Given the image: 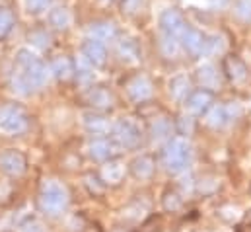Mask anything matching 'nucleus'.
Returning a JSON list of instances; mask_svg holds the SVG:
<instances>
[{
  "instance_id": "nucleus-21",
  "label": "nucleus",
  "mask_w": 251,
  "mask_h": 232,
  "mask_svg": "<svg viewBox=\"0 0 251 232\" xmlns=\"http://www.w3.org/2000/svg\"><path fill=\"white\" fill-rule=\"evenodd\" d=\"M160 49H162L164 57H168V58L177 57V53H179V39H177V37H172V35L162 33V39H160Z\"/></svg>"
},
{
  "instance_id": "nucleus-5",
  "label": "nucleus",
  "mask_w": 251,
  "mask_h": 232,
  "mask_svg": "<svg viewBox=\"0 0 251 232\" xmlns=\"http://www.w3.org/2000/svg\"><path fill=\"white\" fill-rule=\"evenodd\" d=\"M160 28H162V33L181 39V35H183L185 29H187V24H185L183 16H181L177 10H166V12L160 16Z\"/></svg>"
},
{
  "instance_id": "nucleus-3",
  "label": "nucleus",
  "mask_w": 251,
  "mask_h": 232,
  "mask_svg": "<svg viewBox=\"0 0 251 232\" xmlns=\"http://www.w3.org/2000/svg\"><path fill=\"white\" fill-rule=\"evenodd\" d=\"M189 145L183 139H174L168 143L166 150H164V164L170 172L177 174L181 170H185L189 164Z\"/></svg>"
},
{
  "instance_id": "nucleus-31",
  "label": "nucleus",
  "mask_w": 251,
  "mask_h": 232,
  "mask_svg": "<svg viewBox=\"0 0 251 232\" xmlns=\"http://www.w3.org/2000/svg\"><path fill=\"white\" fill-rule=\"evenodd\" d=\"M53 0H25V6L31 14H41L51 6Z\"/></svg>"
},
{
  "instance_id": "nucleus-1",
  "label": "nucleus",
  "mask_w": 251,
  "mask_h": 232,
  "mask_svg": "<svg viewBox=\"0 0 251 232\" xmlns=\"http://www.w3.org/2000/svg\"><path fill=\"white\" fill-rule=\"evenodd\" d=\"M49 80V68L29 49H20L16 55V70L12 86L18 94H29Z\"/></svg>"
},
{
  "instance_id": "nucleus-35",
  "label": "nucleus",
  "mask_w": 251,
  "mask_h": 232,
  "mask_svg": "<svg viewBox=\"0 0 251 232\" xmlns=\"http://www.w3.org/2000/svg\"><path fill=\"white\" fill-rule=\"evenodd\" d=\"M123 6H125L128 12H132L138 6V0H123Z\"/></svg>"
},
{
  "instance_id": "nucleus-29",
  "label": "nucleus",
  "mask_w": 251,
  "mask_h": 232,
  "mask_svg": "<svg viewBox=\"0 0 251 232\" xmlns=\"http://www.w3.org/2000/svg\"><path fill=\"white\" fill-rule=\"evenodd\" d=\"M224 49V43L220 37H206L204 39V47H202V55H212V53H218Z\"/></svg>"
},
{
  "instance_id": "nucleus-9",
  "label": "nucleus",
  "mask_w": 251,
  "mask_h": 232,
  "mask_svg": "<svg viewBox=\"0 0 251 232\" xmlns=\"http://www.w3.org/2000/svg\"><path fill=\"white\" fill-rule=\"evenodd\" d=\"M128 96L134 102H144L152 96V84L144 76H136L128 82Z\"/></svg>"
},
{
  "instance_id": "nucleus-11",
  "label": "nucleus",
  "mask_w": 251,
  "mask_h": 232,
  "mask_svg": "<svg viewBox=\"0 0 251 232\" xmlns=\"http://www.w3.org/2000/svg\"><path fill=\"white\" fill-rule=\"evenodd\" d=\"M88 35H90V39H96V41H101V43L113 41L115 39V26L111 22L92 24L90 29H88Z\"/></svg>"
},
{
  "instance_id": "nucleus-22",
  "label": "nucleus",
  "mask_w": 251,
  "mask_h": 232,
  "mask_svg": "<svg viewBox=\"0 0 251 232\" xmlns=\"http://www.w3.org/2000/svg\"><path fill=\"white\" fill-rule=\"evenodd\" d=\"M170 92L176 100H183L189 92V78L187 76H176L170 82Z\"/></svg>"
},
{
  "instance_id": "nucleus-30",
  "label": "nucleus",
  "mask_w": 251,
  "mask_h": 232,
  "mask_svg": "<svg viewBox=\"0 0 251 232\" xmlns=\"http://www.w3.org/2000/svg\"><path fill=\"white\" fill-rule=\"evenodd\" d=\"M29 41H31L35 47H39V49H47L51 37H49L47 31H33V33H29Z\"/></svg>"
},
{
  "instance_id": "nucleus-36",
  "label": "nucleus",
  "mask_w": 251,
  "mask_h": 232,
  "mask_svg": "<svg viewBox=\"0 0 251 232\" xmlns=\"http://www.w3.org/2000/svg\"><path fill=\"white\" fill-rule=\"evenodd\" d=\"M105 2H107V0H105Z\"/></svg>"
},
{
  "instance_id": "nucleus-4",
  "label": "nucleus",
  "mask_w": 251,
  "mask_h": 232,
  "mask_svg": "<svg viewBox=\"0 0 251 232\" xmlns=\"http://www.w3.org/2000/svg\"><path fill=\"white\" fill-rule=\"evenodd\" d=\"M0 129L12 135H18L27 129V117L16 106H4L0 110Z\"/></svg>"
},
{
  "instance_id": "nucleus-14",
  "label": "nucleus",
  "mask_w": 251,
  "mask_h": 232,
  "mask_svg": "<svg viewBox=\"0 0 251 232\" xmlns=\"http://www.w3.org/2000/svg\"><path fill=\"white\" fill-rule=\"evenodd\" d=\"M117 150L113 146L111 141L107 139H96L92 145H90V154L96 158V160H107L109 156H113Z\"/></svg>"
},
{
  "instance_id": "nucleus-15",
  "label": "nucleus",
  "mask_w": 251,
  "mask_h": 232,
  "mask_svg": "<svg viewBox=\"0 0 251 232\" xmlns=\"http://www.w3.org/2000/svg\"><path fill=\"white\" fill-rule=\"evenodd\" d=\"M70 22H72V18H70V12L66 8H53L49 14V24L59 31L66 29L70 26Z\"/></svg>"
},
{
  "instance_id": "nucleus-17",
  "label": "nucleus",
  "mask_w": 251,
  "mask_h": 232,
  "mask_svg": "<svg viewBox=\"0 0 251 232\" xmlns=\"http://www.w3.org/2000/svg\"><path fill=\"white\" fill-rule=\"evenodd\" d=\"M226 66H228V72H230V78L234 82H244L248 78V68L246 64L240 60V58L232 57L226 60Z\"/></svg>"
},
{
  "instance_id": "nucleus-13",
  "label": "nucleus",
  "mask_w": 251,
  "mask_h": 232,
  "mask_svg": "<svg viewBox=\"0 0 251 232\" xmlns=\"http://www.w3.org/2000/svg\"><path fill=\"white\" fill-rule=\"evenodd\" d=\"M232 112H234V106H214L208 114V125L218 129V127H224L228 121H232Z\"/></svg>"
},
{
  "instance_id": "nucleus-2",
  "label": "nucleus",
  "mask_w": 251,
  "mask_h": 232,
  "mask_svg": "<svg viewBox=\"0 0 251 232\" xmlns=\"http://www.w3.org/2000/svg\"><path fill=\"white\" fill-rule=\"evenodd\" d=\"M41 207L49 213V215H59L63 213L66 203H68V195H66V189H64L61 183L57 181H47L43 185V191H41Z\"/></svg>"
},
{
  "instance_id": "nucleus-20",
  "label": "nucleus",
  "mask_w": 251,
  "mask_h": 232,
  "mask_svg": "<svg viewBox=\"0 0 251 232\" xmlns=\"http://www.w3.org/2000/svg\"><path fill=\"white\" fill-rule=\"evenodd\" d=\"M51 72L57 76V78H70L72 76V72H74V68H72V62L68 60L66 57H59L53 60V64H51Z\"/></svg>"
},
{
  "instance_id": "nucleus-12",
  "label": "nucleus",
  "mask_w": 251,
  "mask_h": 232,
  "mask_svg": "<svg viewBox=\"0 0 251 232\" xmlns=\"http://www.w3.org/2000/svg\"><path fill=\"white\" fill-rule=\"evenodd\" d=\"M210 102H212V96H210V92H206V90H197V92H193L191 96L187 98V110L191 114H202V112H206L208 110V106H210Z\"/></svg>"
},
{
  "instance_id": "nucleus-27",
  "label": "nucleus",
  "mask_w": 251,
  "mask_h": 232,
  "mask_svg": "<svg viewBox=\"0 0 251 232\" xmlns=\"http://www.w3.org/2000/svg\"><path fill=\"white\" fill-rule=\"evenodd\" d=\"M170 131H172V125H170L166 119H156V121L152 123V137H154V141L166 139V137L170 135Z\"/></svg>"
},
{
  "instance_id": "nucleus-34",
  "label": "nucleus",
  "mask_w": 251,
  "mask_h": 232,
  "mask_svg": "<svg viewBox=\"0 0 251 232\" xmlns=\"http://www.w3.org/2000/svg\"><path fill=\"white\" fill-rule=\"evenodd\" d=\"M179 123H181V131H183V135H189V133H191V129H193V123L187 121V117H183Z\"/></svg>"
},
{
  "instance_id": "nucleus-10",
  "label": "nucleus",
  "mask_w": 251,
  "mask_h": 232,
  "mask_svg": "<svg viewBox=\"0 0 251 232\" xmlns=\"http://www.w3.org/2000/svg\"><path fill=\"white\" fill-rule=\"evenodd\" d=\"M204 39H206V37H204L201 31H197V29H193V28H187L179 41L183 43V47L187 49L191 55H202Z\"/></svg>"
},
{
  "instance_id": "nucleus-8",
  "label": "nucleus",
  "mask_w": 251,
  "mask_h": 232,
  "mask_svg": "<svg viewBox=\"0 0 251 232\" xmlns=\"http://www.w3.org/2000/svg\"><path fill=\"white\" fill-rule=\"evenodd\" d=\"M105 43L96 41V39H88L84 43V58L92 64V66H101L105 62Z\"/></svg>"
},
{
  "instance_id": "nucleus-19",
  "label": "nucleus",
  "mask_w": 251,
  "mask_h": 232,
  "mask_svg": "<svg viewBox=\"0 0 251 232\" xmlns=\"http://www.w3.org/2000/svg\"><path fill=\"white\" fill-rule=\"evenodd\" d=\"M199 80H201V84L206 86V88H214V86L220 82L218 72H216V68H214L212 64H202V66L199 68Z\"/></svg>"
},
{
  "instance_id": "nucleus-6",
  "label": "nucleus",
  "mask_w": 251,
  "mask_h": 232,
  "mask_svg": "<svg viewBox=\"0 0 251 232\" xmlns=\"http://www.w3.org/2000/svg\"><path fill=\"white\" fill-rule=\"evenodd\" d=\"M113 135H115L117 143L121 146H125V148H132L138 143V139H140V131H138V127L130 119H121L113 127Z\"/></svg>"
},
{
  "instance_id": "nucleus-18",
  "label": "nucleus",
  "mask_w": 251,
  "mask_h": 232,
  "mask_svg": "<svg viewBox=\"0 0 251 232\" xmlns=\"http://www.w3.org/2000/svg\"><path fill=\"white\" fill-rule=\"evenodd\" d=\"M117 53H119V57L123 58V60L136 62L138 60V45L132 39H123L117 45Z\"/></svg>"
},
{
  "instance_id": "nucleus-16",
  "label": "nucleus",
  "mask_w": 251,
  "mask_h": 232,
  "mask_svg": "<svg viewBox=\"0 0 251 232\" xmlns=\"http://www.w3.org/2000/svg\"><path fill=\"white\" fill-rule=\"evenodd\" d=\"M132 174L136 177H150L154 174V160L150 156H140L132 162Z\"/></svg>"
},
{
  "instance_id": "nucleus-32",
  "label": "nucleus",
  "mask_w": 251,
  "mask_h": 232,
  "mask_svg": "<svg viewBox=\"0 0 251 232\" xmlns=\"http://www.w3.org/2000/svg\"><path fill=\"white\" fill-rule=\"evenodd\" d=\"M236 14L244 22H251V0H240L236 6Z\"/></svg>"
},
{
  "instance_id": "nucleus-33",
  "label": "nucleus",
  "mask_w": 251,
  "mask_h": 232,
  "mask_svg": "<svg viewBox=\"0 0 251 232\" xmlns=\"http://www.w3.org/2000/svg\"><path fill=\"white\" fill-rule=\"evenodd\" d=\"M20 232H43V229H41L39 223H35V221H27L25 225H22Z\"/></svg>"
},
{
  "instance_id": "nucleus-28",
  "label": "nucleus",
  "mask_w": 251,
  "mask_h": 232,
  "mask_svg": "<svg viewBox=\"0 0 251 232\" xmlns=\"http://www.w3.org/2000/svg\"><path fill=\"white\" fill-rule=\"evenodd\" d=\"M101 174L105 177V181L117 183V181L121 179V175H123V166H121V164H107Z\"/></svg>"
},
{
  "instance_id": "nucleus-7",
  "label": "nucleus",
  "mask_w": 251,
  "mask_h": 232,
  "mask_svg": "<svg viewBox=\"0 0 251 232\" xmlns=\"http://www.w3.org/2000/svg\"><path fill=\"white\" fill-rule=\"evenodd\" d=\"M0 168L6 174H22L25 170V158H24V154H20L16 150H6V152L0 154Z\"/></svg>"
},
{
  "instance_id": "nucleus-26",
  "label": "nucleus",
  "mask_w": 251,
  "mask_h": 232,
  "mask_svg": "<svg viewBox=\"0 0 251 232\" xmlns=\"http://www.w3.org/2000/svg\"><path fill=\"white\" fill-rule=\"evenodd\" d=\"M86 125H88V129L90 131H94L96 135H103V133H107L109 131V123L103 119V117H86Z\"/></svg>"
},
{
  "instance_id": "nucleus-24",
  "label": "nucleus",
  "mask_w": 251,
  "mask_h": 232,
  "mask_svg": "<svg viewBox=\"0 0 251 232\" xmlns=\"http://www.w3.org/2000/svg\"><path fill=\"white\" fill-rule=\"evenodd\" d=\"M14 28V14L10 8H0V39L6 37Z\"/></svg>"
},
{
  "instance_id": "nucleus-23",
  "label": "nucleus",
  "mask_w": 251,
  "mask_h": 232,
  "mask_svg": "<svg viewBox=\"0 0 251 232\" xmlns=\"http://www.w3.org/2000/svg\"><path fill=\"white\" fill-rule=\"evenodd\" d=\"M88 100H90L92 106L101 108V110L111 106V96H109V92H105L103 88H94V90L88 94Z\"/></svg>"
},
{
  "instance_id": "nucleus-25",
  "label": "nucleus",
  "mask_w": 251,
  "mask_h": 232,
  "mask_svg": "<svg viewBox=\"0 0 251 232\" xmlns=\"http://www.w3.org/2000/svg\"><path fill=\"white\" fill-rule=\"evenodd\" d=\"M76 74H78V80L80 82H88V80L94 78V66L84 57H80L76 60Z\"/></svg>"
}]
</instances>
